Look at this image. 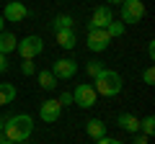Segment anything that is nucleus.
Instances as JSON below:
<instances>
[{"mask_svg": "<svg viewBox=\"0 0 155 144\" xmlns=\"http://www.w3.org/2000/svg\"><path fill=\"white\" fill-rule=\"evenodd\" d=\"M34 134V118L28 113H16V116H8L3 124V136L13 144L28 142V136Z\"/></svg>", "mask_w": 155, "mask_h": 144, "instance_id": "f257e3e1", "label": "nucleus"}, {"mask_svg": "<svg viewBox=\"0 0 155 144\" xmlns=\"http://www.w3.org/2000/svg\"><path fill=\"white\" fill-rule=\"evenodd\" d=\"M93 90H96V95H104V98H114V95H119L122 93V88H124V80H122V75L119 72H114V70H104L101 75H96L93 77Z\"/></svg>", "mask_w": 155, "mask_h": 144, "instance_id": "f03ea898", "label": "nucleus"}, {"mask_svg": "<svg viewBox=\"0 0 155 144\" xmlns=\"http://www.w3.org/2000/svg\"><path fill=\"white\" fill-rule=\"evenodd\" d=\"M16 52L21 54V59H36L41 52H44V39L41 36H23V39H18L16 44Z\"/></svg>", "mask_w": 155, "mask_h": 144, "instance_id": "7ed1b4c3", "label": "nucleus"}, {"mask_svg": "<svg viewBox=\"0 0 155 144\" xmlns=\"http://www.w3.org/2000/svg\"><path fill=\"white\" fill-rule=\"evenodd\" d=\"M122 23L124 26H134L145 18V3L142 0H124L122 3Z\"/></svg>", "mask_w": 155, "mask_h": 144, "instance_id": "20e7f679", "label": "nucleus"}, {"mask_svg": "<svg viewBox=\"0 0 155 144\" xmlns=\"http://www.w3.org/2000/svg\"><path fill=\"white\" fill-rule=\"evenodd\" d=\"M98 95H96L93 85L91 83H80L75 90H72V105H80V108H93Z\"/></svg>", "mask_w": 155, "mask_h": 144, "instance_id": "39448f33", "label": "nucleus"}, {"mask_svg": "<svg viewBox=\"0 0 155 144\" xmlns=\"http://www.w3.org/2000/svg\"><path fill=\"white\" fill-rule=\"evenodd\" d=\"M111 41H114V39L106 33V28H88V39H85V44H88L91 52H106Z\"/></svg>", "mask_w": 155, "mask_h": 144, "instance_id": "423d86ee", "label": "nucleus"}, {"mask_svg": "<svg viewBox=\"0 0 155 144\" xmlns=\"http://www.w3.org/2000/svg\"><path fill=\"white\" fill-rule=\"evenodd\" d=\"M52 75H54L57 80H72L78 75V62L70 59V57H62V59H57L54 64H52Z\"/></svg>", "mask_w": 155, "mask_h": 144, "instance_id": "0eeeda50", "label": "nucleus"}, {"mask_svg": "<svg viewBox=\"0 0 155 144\" xmlns=\"http://www.w3.org/2000/svg\"><path fill=\"white\" fill-rule=\"evenodd\" d=\"M0 16L5 18V23H21V21L28 18V8L23 5V3H18V0H11V3L3 8Z\"/></svg>", "mask_w": 155, "mask_h": 144, "instance_id": "6e6552de", "label": "nucleus"}, {"mask_svg": "<svg viewBox=\"0 0 155 144\" xmlns=\"http://www.w3.org/2000/svg\"><path fill=\"white\" fill-rule=\"evenodd\" d=\"M62 116V105L57 103V98H49L41 103V108H39V118L47 124H57V118Z\"/></svg>", "mask_w": 155, "mask_h": 144, "instance_id": "1a4fd4ad", "label": "nucleus"}, {"mask_svg": "<svg viewBox=\"0 0 155 144\" xmlns=\"http://www.w3.org/2000/svg\"><path fill=\"white\" fill-rule=\"evenodd\" d=\"M111 21H114L111 8H109V5H98V8L93 11V16H91V21H88V28H106Z\"/></svg>", "mask_w": 155, "mask_h": 144, "instance_id": "9d476101", "label": "nucleus"}, {"mask_svg": "<svg viewBox=\"0 0 155 144\" xmlns=\"http://www.w3.org/2000/svg\"><path fill=\"white\" fill-rule=\"evenodd\" d=\"M116 126L122 129V131L137 134V131H140V118L132 116V113H119V116H116Z\"/></svg>", "mask_w": 155, "mask_h": 144, "instance_id": "9b49d317", "label": "nucleus"}, {"mask_svg": "<svg viewBox=\"0 0 155 144\" xmlns=\"http://www.w3.org/2000/svg\"><path fill=\"white\" fill-rule=\"evenodd\" d=\"M57 44L62 46V49H72V46L78 44V36H75V28H65V31H57Z\"/></svg>", "mask_w": 155, "mask_h": 144, "instance_id": "f8f14e48", "label": "nucleus"}, {"mask_svg": "<svg viewBox=\"0 0 155 144\" xmlns=\"http://www.w3.org/2000/svg\"><path fill=\"white\" fill-rule=\"evenodd\" d=\"M16 44H18V39H16V33H8V31H0V54H11V52H16Z\"/></svg>", "mask_w": 155, "mask_h": 144, "instance_id": "ddd939ff", "label": "nucleus"}, {"mask_svg": "<svg viewBox=\"0 0 155 144\" xmlns=\"http://www.w3.org/2000/svg\"><path fill=\"white\" fill-rule=\"evenodd\" d=\"M85 131H88L91 139H101V136H106V124L101 121V118H91V121L85 124Z\"/></svg>", "mask_w": 155, "mask_h": 144, "instance_id": "4468645a", "label": "nucleus"}, {"mask_svg": "<svg viewBox=\"0 0 155 144\" xmlns=\"http://www.w3.org/2000/svg\"><path fill=\"white\" fill-rule=\"evenodd\" d=\"M75 26V18L67 16V13H60V16H54V21H52V31H65V28H72Z\"/></svg>", "mask_w": 155, "mask_h": 144, "instance_id": "2eb2a0df", "label": "nucleus"}, {"mask_svg": "<svg viewBox=\"0 0 155 144\" xmlns=\"http://www.w3.org/2000/svg\"><path fill=\"white\" fill-rule=\"evenodd\" d=\"M16 100V85L13 83H0V105H8Z\"/></svg>", "mask_w": 155, "mask_h": 144, "instance_id": "dca6fc26", "label": "nucleus"}, {"mask_svg": "<svg viewBox=\"0 0 155 144\" xmlns=\"http://www.w3.org/2000/svg\"><path fill=\"white\" fill-rule=\"evenodd\" d=\"M36 80H39V85H41L44 90H54V88H57V77L52 75L49 70H41V72L36 75Z\"/></svg>", "mask_w": 155, "mask_h": 144, "instance_id": "f3484780", "label": "nucleus"}, {"mask_svg": "<svg viewBox=\"0 0 155 144\" xmlns=\"http://www.w3.org/2000/svg\"><path fill=\"white\" fill-rule=\"evenodd\" d=\"M124 28H127V26H124L122 21H116V18H114V21L106 26V33H109L111 39H119V36H124Z\"/></svg>", "mask_w": 155, "mask_h": 144, "instance_id": "a211bd4d", "label": "nucleus"}, {"mask_svg": "<svg viewBox=\"0 0 155 144\" xmlns=\"http://www.w3.org/2000/svg\"><path fill=\"white\" fill-rule=\"evenodd\" d=\"M140 134H145V136H153L155 134V116H145L140 121Z\"/></svg>", "mask_w": 155, "mask_h": 144, "instance_id": "6ab92c4d", "label": "nucleus"}, {"mask_svg": "<svg viewBox=\"0 0 155 144\" xmlns=\"http://www.w3.org/2000/svg\"><path fill=\"white\" fill-rule=\"evenodd\" d=\"M106 67H104V62H98V59H91L88 64H85V72H88L91 77H96V75H101Z\"/></svg>", "mask_w": 155, "mask_h": 144, "instance_id": "aec40b11", "label": "nucleus"}, {"mask_svg": "<svg viewBox=\"0 0 155 144\" xmlns=\"http://www.w3.org/2000/svg\"><path fill=\"white\" fill-rule=\"evenodd\" d=\"M142 80H145V85H155V67H147L142 72Z\"/></svg>", "mask_w": 155, "mask_h": 144, "instance_id": "412c9836", "label": "nucleus"}, {"mask_svg": "<svg viewBox=\"0 0 155 144\" xmlns=\"http://www.w3.org/2000/svg\"><path fill=\"white\" fill-rule=\"evenodd\" d=\"M57 103L65 108V105H72V93H60V98H57Z\"/></svg>", "mask_w": 155, "mask_h": 144, "instance_id": "4be33fe9", "label": "nucleus"}, {"mask_svg": "<svg viewBox=\"0 0 155 144\" xmlns=\"http://www.w3.org/2000/svg\"><path fill=\"white\" fill-rule=\"evenodd\" d=\"M21 72H23V75H34V72H36V70H34V62H31V59H23Z\"/></svg>", "mask_w": 155, "mask_h": 144, "instance_id": "5701e85b", "label": "nucleus"}, {"mask_svg": "<svg viewBox=\"0 0 155 144\" xmlns=\"http://www.w3.org/2000/svg\"><path fill=\"white\" fill-rule=\"evenodd\" d=\"M147 142H150V136H145V134H140V131L134 134V139H132V144H147Z\"/></svg>", "mask_w": 155, "mask_h": 144, "instance_id": "b1692460", "label": "nucleus"}, {"mask_svg": "<svg viewBox=\"0 0 155 144\" xmlns=\"http://www.w3.org/2000/svg\"><path fill=\"white\" fill-rule=\"evenodd\" d=\"M96 144H124V142H119V139H111V136H101V139H96Z\"/></svg>", "mask_w": 155, "mask_h": 144, "instance_id": "393cba45", "label": "nucleus"}, {"mask_svg": "<svg viewBox=\"0 0 155 144\" xmlns=\"http://www.w3.org/2000/svg\"><path fill=\"white\" fill-rule=\"evenodd\" d=\"M5 70H8V57L0 54V72H5Z\"/></svg>", "mask_w": 155, "mask_h": 144, "instance_id": "a878e982", "label": "nucleus"}, {"mask_svg": "<svg viewBox=\"0 0 155 144\" xmlns=\"http://www.w3.org/2000/svg\"><path fill=\"white\" fill-rule=\"evenodd\" d=\"M147 54H150V59H155V44L150 41V46H147Z\"/></svg>", "mask_w": 155, "mask_h": 144, "instance_id": "bb28decb", "label": "nucleus"}, {"mask_svg": "<svg viewBox=\"0 0 155 144\" xmlns=\"http://www.w3.org/2000/svg\"><path fill=\"white\" fill-rule=\"evenodd\" d=\"M122 3H124V0H109V8L111 5H122Z\"/></svg>", "mask_w": 155, "mask_h": 144, "instance_id": "cd10ccee", "label": "nucleus"}, {"mask_svg": "<svg viewBox=\"0 0 155 144\" xmlns=\"http://www.w3.org/2000/svg\"><path fill=\"white\" fill-rule=\"evenodd\" d=\"M3 28H5V18L0 16V31H3Z\"/></svg>", "mask_w": 155, "mask_h": 144, "instance_id": "c85d7f7f", "label": "nucleus"}, {"mask_svg": "<svg viewBox=\"0 0 155 144\" xmlns=\"http://www.w3.org/2000/svg\"><path fill=\"white\" fill-rule=\"evenodd\" d=\"M3 124H5V118H3V116H0V131H3Z\"/></svg>", "mask_w": 155, "mask_h": 144, "instance_id": "c756f323", "label": "nucleus"}, {"mask_svg": "<svg viewBox=\"0 0 155 144\" xmlns=\"http://www.w3.org/2000/svg\"><path fill=\"white\" fill-rule=\"evenodd\" d=\"M3 144H13V142H3Z\"/></svg>", "mask_w": 155, "mask_h": 144, "instance_id": "7c9ffc66", "label": "nucleus"}, {"mask_svg": "<svg viewBox=\"0 0 155 144\" xmlns=\"http://www.w3.org/2000/svg\"><path fill=\"white\" fill-rule=\"evenodd\" d=\"M21 144H28V142H21Z\"/></svg>", "mask_w": 155, "mask_h": 144, "instance_id": "2f4dec72", "label": "nucleus"}]
</instances>
